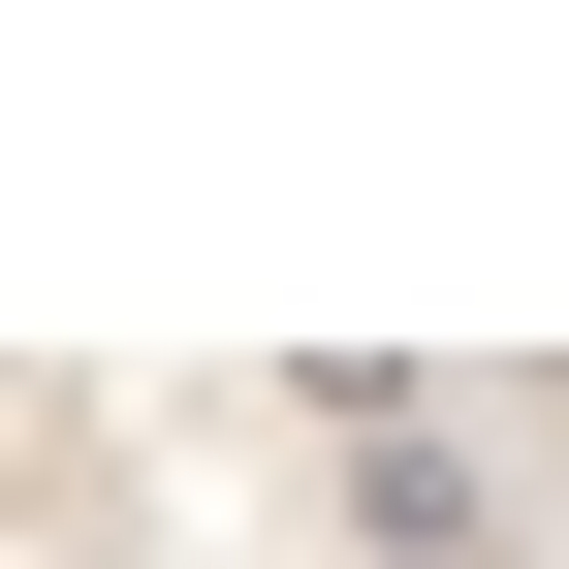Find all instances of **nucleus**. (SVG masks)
<instances>
[{
  "label": "nucleus",
  "mask_w": 569,
  "mask_h": 569,
  "mask_svg": "<svg viewBox=\"0 0 569 569\" xmlns=\"http://www.w3.org/2000/svg\"><path fill=\"white\" fill-rule=\"evenodd\" d=\"M0 569H569V348H0Z\"/></svg>",
  "instance_id": "f257e3e1"
}]
</instances>
